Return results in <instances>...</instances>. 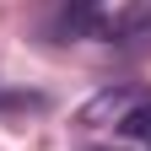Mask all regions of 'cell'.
Here are the masks:
<instances>
[{
  "instance_id": "6da1fadb",
  "label": "cell",
  "mask_w": 151,
  "mask_h": 151,
  "mask_svg": "<svg viewBox=\"0 0 151 151\" xmlns=\"http://www.w3.org/2000/svg\"><path fill=\"white\" fill-rule=\"evenodd\" d=\"M129 103H135L129 92H113V86H108V92H97V97H92V103L81 108V124L92 129V124H103L108 113H113V119H124V108H129Z\"/></svg>"
},
{
  "instance_id": "7a4b0ae2",
  "label": "cell",
  "mask_w": 151,
  "mask_h": 151,
  "mask_svg": "<svg viewBox=\"0 0 151 151\" xmlns=\"http://www.w3.org/2000/svg\"><path fill=\"white\" fill-rule=\"evenodd\" d=\"M119 129L135 135V140H151V103H129L124 119H119Z\"/></svg>"
}]
</instances>
